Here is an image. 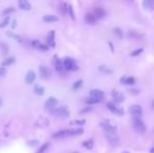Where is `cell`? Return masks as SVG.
<instances>
[{
    "label": "cell",
    "mask_w": 154,
    "mask_h": 153,
    "mask_svg": "<svg viewBox=\"0 0 154 153\" xmlns=\"http://www.w3.org/2000/svg\"><path fill=\"white\" fill-rule=\"evenodd\" d=\"M50 114H53V116H57V118H60V119H66L68 118L69 114H70V111H69V108L67 106H61L57 109H51L49 110Z\"/></svg>",
    "instance_id": "obj_1"
},
{
    "label": "cell",
    "mask_w": 154,
    "mask_h": 153,
    "mask_svg": "<svg viewBox=\"0 0 154 153\" xmlns=\"http://www.w3.org/2000/svg\"><path fill=\"white\" fill-rule=\"evenodd\" d=\"M63 67H64V69L69 70V71H75L79 69L75 61L71 58H65L63 60Z\"/></svg>",
    "instance_id": "obj_2"
},
{
    "label": "cell",
    "mask_w": 154,
    "mask_h": 153,
    "mask_svg": "<svg viewBox=\"0 0 154 153\" xmlns=\"http://www.w3.org/2000/svg\"><path fill=\"white\" fill-rule=\"evenodd\" d=\"M132 124H133V127H134L136 132H138V133H145L146 132V125L141 120V118H133Z\"/></svg>",
    "instance_id": "obj_3"
},
{
    "label": "cell",
    "mask_w": 154,
    "mask_h": 153,
    "mask_svg": "<svg viewBox=\"0 0 154 153\" xmlns=\"http://www.w3.org/2000/svg\"><path fill=\"white\" fill-rule=\"evenodd\" d=\"M39 73H40L41 79H44V80H48V79H50L51 75H53L51 69L45 65H41L40 67H39Z\"/></svg>",
    "instance_id": "obj_4"
},
{
    "label": "cell",
    "mask_w": 154,
    "mask_h": 153,
    "mask_svg": "<svg viewBox=\"0 0 154 153\" xmlns=\"http://www.w3.org/2000/svg\"><path fill=\"white\" fill-rule=\"evenodd\" d=\"M69 136H70V131L68 129H63L53 134V138L55 140H63V138H67Z\"/></svg>",
    "instance_id": "obj_5"
},
{
    "label": "cell",
    "mask_w": 154,
    "mask_h": 153,
    "mask_svg": "<svg viewBox=\"0 0 154 153\" xmlns=\"http://www.w3.org/2000/svg\"><path fill=\"white\" fill-rule=\"evenodd\" d=\"M129 111L131 113L133 118H141L143 116V108L138 105H133L129 108Z\"/></svg>",
    "instance_id": "obj_6"
},
{
    "label": "cell",
    "mask_w": 154,
    "mask_h": 153,
    "mask_svg": "<svg viewBox=\"0 0 154 153\" xmlns=\"http://www.w3.org/2000/svg\"><path fill=\"white\" fill-rule=\"evenodd\" d=\"M57 105H58V100L53 97H49L46 101H45V103H44V107H45L47 110L53 109Z\"/></svg>",
    "instance_id": "obj_7"
},
{
    "label": "cell",
    "mask_w": 154,
    "mask_h": 153,
    "mask_svg": "<svg viewBox=\"0 0 154 153\" xmlns=\"http://www.w3.org/2000/svg\"><path fill=\"white\" fill-rule=\"evenodd\" d=\"M31 46L36 48V49H39L41 51H47V50L49 49V46L47 45V44H43L41 43L39 40H34L31 41Z\"/></svg>",
    "instance_id": "obj_8"
},
{
    "label": "cell",
    "mask_w": 154,
    "mask_h": 153,
    "mask_svg": "<svg viewBox=\"0 0 154 153\" xmlns=\"http://www.w3.org/2000/svg\"><path fill=\"white\" fill-rule=\"evenodd\" d=\"M106 138L108 140V142H109L112 146H115L116 147V146H119V138L115 133H108V132H107Z\"/></svg>",
    "instance_id": "obj_9"
},
{
    "label": "cell",
    "mask_w": 154,
    "mask_h": 153,
    "mask_svg": "<svg viewBox=\"0 0 154 153\" xmlns=\"http://www.w3.org/2000/svg\"><path fill=\"white\" fill-rule=\"evenodd\" d=\"M101 126L103 127V129L108 133H115L116 132V127L115 126L110 125L109 121H104V122L101 123Z\"/></svg>",
    "instance_id": "obj_10"
},
{
    "label": "cell",
    "mask_w": 154,
    "mask_h": 153,
    "mask_svg": "<svg viewBox=\"0 0 154 153\" xmlns=\"http://www.w3.org/2000/svg\"><path fill=\"white\" fill-rule=\"evenodd\" d=\"M107 107H108V109L111 111V112H113L114 114H117V116H123L124 114V111H123L122 109H119V108H117V107L115 106V104L111 103V102H109V103H107Z\"/></svg>",
    "instance_id": "obj_11"
},
{
    "label": "cell",
    "mask_w": 154,
    "mask_h": 153,
    "mask_svg": "<svg viewBox=\"0 0 154 153\" xmlns=\"http://www.w3.org/2000/svg\"><path fill=\"white\" fill-rule=\"evenodd\" d=\"M89 96L91 98H94V99H97V100H102L104 98V92L101 89H92L89 92Z\"/></svg>",
    "instance_id": "obj_12"
},
{
    "label": "cell",
    "mask_w": 154,
    "mask_h": 153,
    "mask_svg": "<svg viewBox=\"0 0 154 153\" xmlns=\"http://www.w3.org/2000/svg\"><path fill=\"white\" fill-rule=\"evenodd\" d=\"M46 42H47V45L48 46H51V47H55L56 46V42H55V31H51L48 33L47 35V38H46Z\"/></svg>",
    "instance_id": "obj_13"
},
{
    "label": "cell",
    "mask_w": 154,
    "mask_h": 153,
    "mask_svg": "<svg viewBox=\"0 0 154 153\" xmlns=\"http://www.w3.org/2000/svg\"><path fill=\"white\" fill-rule=\"evenodd\" d=\"M48 124H49V121H48L45 116H41V118H39V119L36 121V126L40 127V128L46 127V126H48Z\"/></svg>",
    "instance_id": "obj_14"
},
{
    "label": "cell",
    "mask_w": 154,
    "mask_h": 153,
    "mask_svg": "<svg viewBox=\"0 0 154 153\" xmlns=\"http://www.w3.org/2000/svg\"><path fill=\"white\" fill-rule=\"evenodd\" d=\"M35 80H36V73H35L33 70H29V71L26 73V75H25V82L27 83V84H33L35 82Z\"/></svg>",
    "instance_id": "obj_15"
},
{
    "label": "cell",
    "mask_w": 154,
    "mask_h": 153,
    "mask_svg": "<svg viewBox=\"0 0 154 153\" xmlns=\"http://www.w3.org/2000/svg\"><path fill=\"white\" fill-rule=\"evenodd\" d=\"M93 15L95 16L97 19H102L106 16V12H105V9L103 7H97V9H94Z\"/></svg>",
    "instance_id": "obj_16"
},
{
    "label": "cell",
    "mask_w": 154,
    "mask_h": 153,
    "mask_svg": "<svg viewBox=\"0 0 154 153\" xmlns=\"http://www.w3.org/2000/svg\"><path fill=\"white\" fill-rule=\"evenodd\" d=\"M18 4H19V7L21 9H23V11H29V9H31V3L28 2L27 0H19Z\"/></svg>",
    "instance_id": "obj_17"
},
{
    "label": "cell",
    "mask_w": 154,
    "mask_h": 153,
    "mask_svg": "<svg viewBox=\"0 0 154 153\" xmlns=\"http://www.w3.org/2000/svg\"><path fill=\"white\" fill-rule=\"evenodd\" d=\"M112 98H113V100H114V102H116V103H122L123 101H124V96H123L119 91L113 90Z\"/></svg>",
    "instance_id": "obj_18"
},
{
    "label": "cell",
    "mask_w": 154,
    "mask_h": 153,
    "mask_svg": "<svg viewBox=\"0 0 154 153\" xmlns=\"http://www.w3.org/2000/svg\"><path fill=\"white\" fill-rule=\"evenodd\" d=\"M53 64H55V68H56L57 71H63V69H64V67H63V61L62 60H60L58 57H55V62H53Z\"/></svg>",
    "instance_id": "obj_19"
},
{
    "label": "cell",
    "mask_w": 154,
    "mask_h": 153,
    "mask_svg": "<svg viewBox=\"0 0 154 153\" xmlns=\"http://www.w3.org/2000/svg\"><path fill=\"white\" fill-rule=\"evenodd\" d=\"M143 7L147 11H153L154 9V0H144L143 1Z\"/></svg>",
    "instance_id": "obj_20"
},
{
    "label": "cell",
    "mask_w": 154,
    "mask_h": 153,
    "mask_svg": "<svg viewBox=\"0 0 154 153\" xmlns=\"http://www.w3.org/2000/svg\"><path fill=\"white\" fill-rule=\"evenodd\" d=\"M119 82L122 84H126V85H133L135 83V79L133 77H122Z\"/></svg>",
    "instance_id": "obj_21"
},
{
    "label": "cell",
    "mask_w": 154,
    "mask_h": 153,
    "mask_svg": "<svg viewBox=\"0 0 154 153\" xmlns=\"http://www.w3.org/2000/svg\"><path fill=\"white\" fill-rule=\"evenodd\" d=\"M85 21H86V23H88V24L92 25L97 22V18H95V16H94L93 14L87 13V14L85 15Z\"/></svg>",
    "instance_id": "obj_22"
},
{
    "label": "cell",
    "mask_w": 154,
    "mask_h": 153,
    "mask_svg": "<svg viewBox=\"0 0 154 153\" xmlns=\"http://www.w3.org/2000/svg\"><path fill=\"white\" fill-rule=\"evenodd\" d=\"M43 21L47 22V23H53V22L59 21V18L55 15H45L43 17Z\"/></svg>",
    "instance_id": "obj_23"
},
{
    "label": "cell",
    "mask_w": 154,
    "mask_h": 153,
    "mask_svg": "<svg viewBox=\"0 0 154 153\" xmlns=\"http://www.w3.org/2000/svg\"><path fill=\"white\" fill-rule=\"evenodd\" d=\"M59 11L62 15H64V16L67 15V14H68V4L65 2H62L59 5Z\"/></svg>",
    "instance_id": "obj_24"
},
{
    "label": "cell",
    "mask_w": 154,
    "mask_h": 153,
    "mask_svg": "<svg viewBox=\"0 0 154 153\" xmlns=\"http://www.w3.org/2000/svg\"><path fill=\"white\" fill-rule=\"evenodd\" d=\"M34 92L37 96H43L44 94V92H45V90H44V88L42 87V86H40V85H35L34 86Z\"/></svg>",
    "instance_id": "obj_25"
},
{
    "label": "cell",
    "mask_w": 154,
    "mask_h": 153,
    "mask_svg": "<svg viewBox=\"0 0 154 153\" xmlns=\"http://www.w3.org/2000/svg\"><path fill=\"white\" fill-rule=\"evenodd\" d=\"M15 62H16V59H15V58H14V57H9V58H7V59H6L5 61H3V62L1 63V66L5 67V66L13 65V64H14Z\"/></svg>",
    "instance_id": "obj_26"
},
{
    "label": "cell",
    "mask_w": 154,
    "mask_h": 153,
    "mask_svg": "<svg viewBox=\"0 0 154 153\" xmlns=\"http://www.w3.org/2000/svg\"><path fill=\"white\" fill-rule=\"evenodd\" d=\"M99 70H100L101 72H103V73H106V75H110V73H112V72H113L112 69L108 68V67H107V66H105V65L99 66Z\"/></svg>",
    "instance_id": "obj_27"
},
{
    "label": "cell",
    "mask_w": 154,
    "mask_h": 153,
    "mask_svg": "<svg viewBox=\"0 0 154 153\" xmlns=\"http://www.w3.org/2000/svg\"><path fill=\"white\" fill-rule=\"evenodd\" d=\"M69 131H70V136H73V135L82 134L84 132V130L82 128H75V129H69Z\"/></svg>",
    "instance_id": "obj_28"
},
{
    "label": "cell",
    "mask_w": 154,
    "mask_h": 153,
    "mask_svg": "<svg viewBox=\"0 0 154 153\" xmlns=\"http://www.w3.org/2000/svg\"><path fill=\"white\" fill-rule=\"evenodd\" d=\"M83 147L86 148V149H88V150H90V149H92V147H93V140H88V141H85L83 142Z\"/></svg>",
    "instance_id": "obj_29"
},
{
    "label": "cell",
    "mask_w": 154,
    "mask_h": 153,
    "mask_svg": "<svg viewBox=\"0 0 154 153\" xmlns=\"http://www.w3.org/2000/svg\"><path fill=\"white\" fill-rule=\"evenodd\" d=\"M0 53L2 55H6L9 53V46L5 43H0Z\"/></svg>",
    "instance_id": "obj_30"
},
{
    "label": "cell",
    "mask_w": 154,
    "mask_h": 153,
    "mask_svg": "<svg viewBox=\"0 0 154 153\" xmlns=\"http://www.w3.org/2000/svg\"><path fill=\"white\" fill-rule=\"evenodd\" d=\"M99 102H101V100H97V99H94V98H91V97L86 99V103L89 104V105H94V104H97Z\"/></svg>",
    "instance_id": "obj_31"
},
{
    "label": "cell",
    "mask_w": 154,
    "mask_h": 153,
    "mask_svg": "<svg viewBox=\"0 0 154 153\" xmlns=\"http://www.w3.org/2000/svg\"><path fill=\"white\" fill-rule=\"evenodd\" d=\"M113 33H114V35H115L116 37L119 38V39H122L123 36H124V34H123V31L121 29V28L119 27H116L113 29Z\"/></svg>",
    "instance_id": "obj_32"
},
{
    "label": "cell",
    "mask_w": 154,
    "mask_h": 153,
    "mask_svg": "<svg viewBox=\"0 0 154 153\" xmlns=\"http://www.w3.org/2000/svg\"><path fill=\"white\" fill-rule=\"evenodd\" d=\"M83 85V80H78L77 82H75V84L72 85V89L73 90H78L81 88V86Z\"/></svg>",
    "instance_id": "obj_33"
},
{
    "label": "cell",
    "mask_w": 154,
    "mask_h": 153,
    "mask_svg": "<svg viewBox=\"0 0 154 153\" xmlns=\"http://www.w3.org/2000/svg\"><path fill=\"white\" fill-rule=\"evenodd\" d=\"M9 20H11V19H9V16H7V17H5V18H4V20L0 23V28H3V27H5V26H7V25L9 24Z\"/></svg>",
    "instance_id": "obj_34"
},
{
    "label": "cell",
    "mask_w": 154,
    "mask_h": 153,
    "mask_svg": "<svg viewBox=\"0 0 154 153\" xmlns=\"http://www.w3.org/2000/svg\"><path fill=\"white\" fill-rule=\"evenodd\" d=\"M48 146H49V143H45V144H43V146H41V147L39 148V150H38L37 153H44L45 151H46L47 148H48Z\"/></svg>",
    "instance_id": "obj_35"
},
{
    "label": "cell",
    "mask_w": 154,
    "mask_h": 153,
    "mask_svg": "<svg viewBox=\"0 0 154 153\" xmlns=\"http://www.w3.org/2000/svg\"><path fill=\"white\" fill-rule=\"evenodd\" d=\"M71 125H84L85 124V120H75V121H71L70 122Z\"/></svg>",
    "instance_id": "obj_36"
},
{
    "label": "cell",
    "mask_w": 154,
    "mask_h": 153,
    "mask_svg": "<svg viewBox=\"0 0 154 153\" xmlns=\"http://www.w3.org/2000/svg\"><path fill=\"white\" fill-rule=\"evenodd\" d=\"M129 37L134 38V39H141V35L137 34V33H135V31H130V33H129Z\"/></svg>",
    "instance_id": "obj_37"
},
{
    "label": "cell",
    "mask_w": 154,
    "mask_h": 153,
    "mask_svg": "<svg viewBox=\"0 0 154 153\" xmlns=\"http://www.w3.org/2000/svg\"><path fill=\"white\" fill-rule=\"evenodd\" d=\"M68 14H69V16H70V18H71L72 20H75V13H73V9H72L71 5H68Z\"/></svg>",
    "instance_id": "obj_38"
},
{
    "label": "cell",
    "mask_w": 154,
    "mask_h": 153,
    "mask_svg": "<svg viewBox=\"0 0 154 153\" xmlns=\"http://www.w3.org/2000/svg\"><path fill=\"white\" fill-rule=\"evenodd\" d=\"M39 143H40V142L38 141V140H33V141L28 142V146H29V147H35V146L39 145Z\"/></svg>",
    "instance_id": "obj_39"
},
{
    "label": "cell",
    "mask_w": 154,
    "mask_h": 153,
    "mask_svg": "<svg viewBox=\"0 0 154 153\" xmlns=\"http://www.w3.org/2000/svg\"><path fill=\"white\" fill-rule=\"evenodd\" d=\"M141 53H143V48H138V49H135L134 51H132V53H131V56H132V57L138 56V55H141Z\"/></svg>",
    "instance_id": "obj_40"
},
{
    "label": "cell",
    "mask_w": 154,
    "mask_h": 153,
    "mask_svg": "<svg viewBox=\"0 0 154 153\" xmlns=\"http://www.w3.org/2000/svg\"><path fill=\"white\" fill-rule=\"evenodd\" d=\"M6 73H7V70H6L3 66H0V75H1V77H4Z\"/></svg>",
    "instance_id": "obj_41"
},
{
    "label": "cell",
    "mask_w": 154,
    "mask_h": 153,
    "mask_svg": "<svg viewBox=\"0 0 154 153\" xmlns=\"http://www.w3.org/2000/svg\"><path fill=\"white\" fill-rule=\"evenodd\" d=\"M15 12V9L14 7H11V9H6L3 11V15H7V14H11V13Z\"/></svg>",
    "instance_id": "obj_42"
},
{
    "label": "cell",
    "mask_w": 154,
    "mask_h": 153,
    "mask_svg": "<svg viewBox=\"0 0 154 153\" xmlns=\"http://www.w3.org/2000/svg\"><path fill=\"white\" fill-rule=\"evenodd\" d=\"M90 108H85V109H83V110H81V111H80V113H81V114H83V113H87L88 111H90Z\"/></svg>",
    "instance_id": "obj_43"
},
{
    "label": "cell",
    "mask_w": 154,
    "mask_h": 153,
    "mask_svg": "<svg viewBox=\"0 0 154 153\" xmlns=\"http://www.w3.org/2000/svg\"><path fill=\"white\" fill-rule=\"evenodd\" d=\"M16 25H17V21H16V20H13V22H12V28L13 29H15L16 28Z\"/></svg>",
    "instance_id": "obj_44"
},
{
    "label": "cell",
    "mask_w": 154,
    "mask_h": 153,
    "mask_svg": "<svg viewBox=\"0 0 154 153\" xmlns=\"http://www.w3.org/2000/svg\"><path fill=\"white\" fill-rule=\"evenodd\" d=\"M109 45H110V48H111V51H114V49H113V46H112V43H111V42H109Z\"/></svg>",
    "instance_id": "obj_45"
},
{
    "label": "cell",
    "mask_w": 154,
    "mask_h": 153,
    "mask_svg": "<svg viewBox=\"0 0 154 153\" xmlns=\"http://www.w3.org/2000/svg\"><path fill=\"white\" fill-rule=\"evenodd\" d=\"M151 153H154V147L152 148V149H151Z\"/></svg>",
    "instance_id": "obj_46"
},
{
    "label": "cell",
    "mask_w": 154,
    "mask_h": 153,
    "mask_svg": "<svg viewBox=\"0 0 154 153\" xmlns=\"http://www.w3.org/2000/svg\"><path fill=\"white\" fill-rule=\"evenodd\" d=\"M1 105H2V100L0 99V107H1Z\"/></svg>",
    "instance_id": "obj_47"
},
{
    "label": "cell",
    "mask_w": 154,
    "mask_h": 153,
    "mask_svg": "<svg viewBox=\"0 0 154 153\" xmlns=\"http://www.w3.org/2000/svg\"><path fill=\"white\" fill-rule=\"evenodd\" d=\"M127 1H129V2H133L134 0H127Z\"/></svg>",
    "instance_id": "obj_48"
},
{
    "label": "cell",
    "mask_w": 154,
    "mask_h": 153,
    "mask_svg": "<svg viewBox=\"0 0 154 153\" xmlns=\"http://www.w3.org/2000/svg\"><path fill=\"white\" fill-rule=\"evenodd\" d=\"M152 108L154 109V101H153V103H152Z\"/></svg>",
    "instance_id": "obj_49"
},
{
    "label": "cell",
    "mask_w": 154,
    "mask_h": 153,
    "mask_svg": "<svg viewBox=\"0 0 154 153\" xmlns=\"http://www.w3.org/2000/svg\"><path fill=\"white\" fill-rule=\"evenodd\" d=\"M123 153H129V152H128V151H124Z\"/></svg>",
    "instance_id": "obj_50"
},
{
    "label": "cell",
    "mask_w": 154,
    "mask_h": 153,
    "mask_svg": "<svg viewBox=\"0 0 154 153\" xmlns=\"http://www.w3.org/2000/svg\"><path fill=\"white\" fill-rule=\"evenodd\" d=\"M75 153H78V152H75Z\"/></svg>",
    "instance_id": "obj_51"
}]
</instances>
